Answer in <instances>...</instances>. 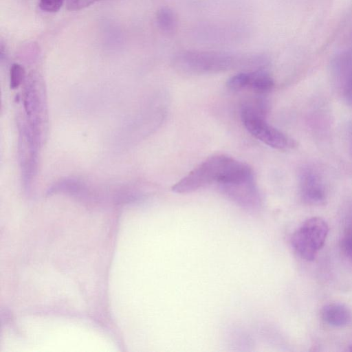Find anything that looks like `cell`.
I'll return each mask as SVG.
<instances>
[{
  "mask_svg": "<svg viewBox=\"0 0 352 352\" xmlns=\"http://www.w3.org/2000/svg\"><path fill=\"white\" fill-rule=\"evenodd\" d=\"M266 63L267 58L261 54L216 51H182L172 59L176 70L192 75L215 74L236 68H259Z\"/></svg>",
  "mask_w": 352,
  "mask_h": 352,
  "instance_id": "cell-1",
  "label": "cell"
},
{
  "mask_svg": "<svg viewBox=\"0 0 352 352\" xmlns=\"http://www.w3.org/2000/svg\"><path fill=\"white\" fill-rule=\"evenodd\" d=\"M101 0H67L66 8L69 11L80 10Z\"/></svg>",
  "mask_w": 352,
  "mask_h": 352,
  "instance_id": "cell-12",
  "label": "cell"
},
{
  "mask_svg": "<svg viewBox=\"0 0 352 352\" xmlns=\"http://www.w3.org/2000/svg\"><path fill=\"white\" fill-rule=\"evenodd\" d=\"M24 69L19 64H13L10 69V82L12 87H17L24 78Z\"/></svg>",
  "mask_w": 352,
  "mask_h": 352,
  "instance_id": "cell-10",
  "label": "cell"
},
{
  "mask_svg": "<svg viewBox=\"0 0 352 352\" xmlns=\"http://www.w3.org/2000/svg\"><path fill=\"white\" fill-rule=\"evenodd\" d=\"M321 317L325 323L334 327H346L351 320L349 309L339 302L325 305L321 310Z\"/></svg>",
  "mask_w": 352,
  "mask_h": 352,
  "instance_id": "cell-8",
  "label": "cell"
},
{
  "mask_svg": "<svg viewBox=\"0 0 352 352\" xmlns=\"http://www.w3.org/2000/svg\"><path fill=\"white\" fill-rule=\"evenodd\" d=\"M274 85L271 76L262 69L240 72L230 77L227 86L232 90L251 89L260 94L271 91Z\"/></svg>",
  "mask_w": 352,
  "mask_h": 352,
  "instance_id": "cell-7",
  "label": "cell"
},
{
  "mask_svg": "<svg viewBox=\"0 0 352 352\" xmlns=\"http://www.w3.org/2000/svg\"><path fill=\"white\" fill-rule=\"evenodd\" d=\"M221 192L238 205L247 208H256L261 204L254 177L230 184L218 185Z\"/></svg>",
  "mask_w": 352,
  "mask_h": 352,
  "instance_id": "cell-5",
  "label": "cell"
},
{
  "mask_svg": "<svg viewBox=\"0 0 352 352\" xmlns=\"http://www.w3.org/2000/svg\"><path fill=\"white\" fill-rule=\"evenodd\" d=\"M65 0H40L39 8L45 12H55L60 10Z\"/></svg>",
  "mask_w": 352,
  "mask_h": 352,
  "instance_id": "cell-11",
  "label": "cell"
},
{
  "mask_svg": "<svg viewBox=\"0 0 352 352\" xmlns=\"http://www.w3.org/2000/svg\"><path fill=\"white\" fill-rule=\"evenodd\" d=\"M348 351H352V344H351V345H349V346Z\"/></svg>",
  "mask_w": 352,
  "mask_h": 352,
  "instance_id": "cell-15",
  "label": "cell"
},
{
  "mask_svg": "<svg viewBox=\"0 0 352 352\" xmlns=\"http://www.w3.org/2000/svg\"><path fill=\"white\" fill-rule=\"evenodd\" d=\"M300 194L303 201L309 205L320 206L325 203L327 190L318 173L312 168H304L299 177Z\"/></svg>",
  "mask_w": 352,
  "mask_h": 352,
  "instance_id": "cell-6",
  "label": "cell"
},
{
  "mask_svg": "<svg viewBox=\"0 0 352 352\" xmlns=\"http://www.w3.org/2000/svg\"><path fill=\"white\" fill-rule=\"evenodd\" d=\"M341 247L346 256L352 261V234L347 235L342 240Z\"/></svg>",
  "mask_w": 352,
  "mask_h": 352,
  "instance_id": "cell-13",
  "label": "cell"
},
{
  "mask_svg": "<svg viewBox=\"0 0 352 352\" xmlns=\"http://www.w3.org/2000/svg\"><path fill=\"white\" fill-rule=\"evenodd\" d=\"M252 168L225 155L210 157L177 182L172 188L177 193H188L212 184L230 183L245 177Z\"/></svg>",
  "mask_w": 352,
  "mask_h": 352,
  "instance_id": "cell-2",
  "label": "cell"
},
{
  "mask_svg": "<svg viewBox=\"0 0 352 352\" xmlns=\"http://www.w3.org/2000/svg\"><path fill=\"white\" fill-rule=\"evenodd\" d=\"M155 20L157 27L164 33L171 34L176 30L177 20L175 12L170 8L164 7L158 10Z\"/></svg>",
  "mask_w": 352,
  "mask_h": 352,
  "instance_id": "cell-9",
  "label": "cell"
},
{
  "mask_svg": "<svg viewBox=\"0 0 352 352\" xmlns=\"http://www.w3.org/2000/svg\"><path fill=\"white\" fill-rule=\"evenodd\" d=\"M328 232V225L323 219L311 217L294 232L292 245L302 258L314 261L318 252L323 247Z\"/></svg>",
  "mask_w": 352,
  "mask_h": 352,
  "instance_id": "cell-4",
  "label": "cell"
},
{
  "mask_svg": "<svg viewBox=\"0 0 352 352\" xmlns=\"http://www.w3.org/2000/svg\"><path fill=\"white\" fill-rule=\"evenodd\" d=\"M346 95H347V98H348L349 101L352 104V80L349 85Z\"/></svg>",
  "mask_w": 352,
  "mask_h": 352,
  "instance_id": "cell-14",
  "label": "cell"
},
{
  "mask_svg": "<svg viewBox=\"0 0 352 352\" xmlns=\"http://www.w3.org/2000/svg\"><path fill=\"white\" fill-rule=\"evenodd\" d=\"M241 118L247 131L266 145L282 151L292 149L296 146L293 139L267 123L261 107L244 105L241 109Z\"/></svg>",
  "mask_w": 352,
  "mask_h": 352,
  "instance_id": "cell-3",
  "label": "cell"
}]
</instances>
